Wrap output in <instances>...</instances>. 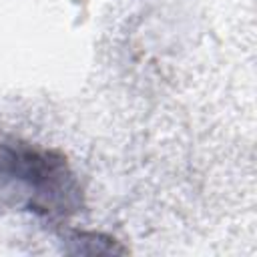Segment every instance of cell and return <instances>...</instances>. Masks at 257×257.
Returning <instances> with one entry per match:
<instances>
[{
    "mask_svg": "<svg viewBox=\"0 0 257 257\" xmlns=\"http://www.w3.org/2000/svg\"><path fill=\"white\" fill-rule=\"evenodd\" d=\"M0 203L64 225L84 209V189L62 151L0 137Z\"/></svg>",
    "mask_w": 257,
    "mask_h": 257,
    "instance_id": "obj_1",
    "label": "cell"
},
{
    "mask_svg": "<svg viewBox=\"0 0 257 257\" xmlns=\"http://www.w3.org/2000/svg\"><path fill=\"white\" fill-rule=\"evenodd\" d=\"M64 251L70 255H124L128 249L112 235L72 229L64 233Z\"/></svg>",
    "mask_w": 257,
    "mask_h": 257,
    "instance_id": "obj_2",
    "label": "cell"
}]
</instances>
